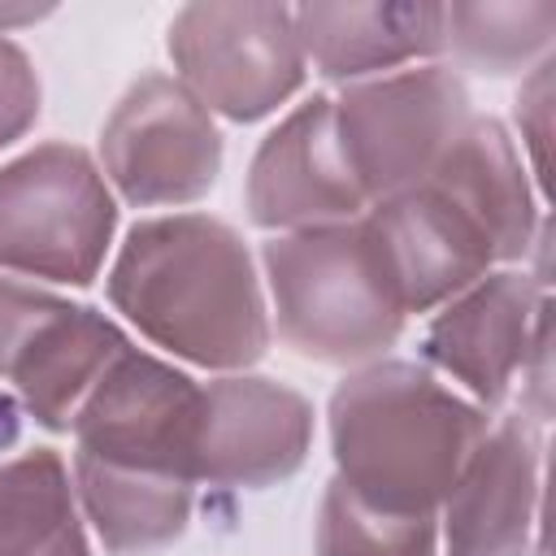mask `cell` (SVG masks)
<instances>
[{"instance_id":"6da1fadb","label":"cell","mask_w":556,"mask_h":556,"mask_svg":"<svg viewBox=\"0 0 556 556\" xmlns=\"http://www.w3.org/2000/svg\"><path fill=\"white\" fill-rule=\"evenodd\" d=\"M200 382L126 348L74 413V495L113 556L169 547L195 504Z\"/></svg>"},{"instance_id":"7a4b0ae2","label":"cell","mask_w":556,"mask_h":556,"mask_svg":"<svg viewBox=\"0 0 556 556\" xmlns=\"http://www.w3.org/2000/svg\"><path fill=\"white\" fill-rule=\"evenodd\" d=\"M382 269L404 313H430L521 261L539 230L534 187L495 117H469L434 169L365 208Z\"/></svg>"},{"instance_id":"3957f363","label":"cell","mask_w":556,"mask_h":556,"mask_svg":"<svg viewBox=\"0 0 556 556\" xmlns=\"http://www.w3.org/2000/svg\"><path fill=\"white\" fill-rule=\"evenodd\" d=\"M109 300L143 339L204 369H248L269 348L252 252L208 213L135 222L109 269Z\"/></svg>"},{"instance_id":"277c9868","label":"cell","mask_w":556,"mask_h":556,"mask_svg":"<svg viewBox=\"0 0 556 556\" xmlns=\"http://www.w3.org/2000/svg\"><path fill=\"white\" fill-rule=\"evenodd\" d=\"M491 417L426 365L369 361L330 395L334 478L400 517H439Z\"/></svg>"},{"instance_id":"5b68a950","label":"cell","mask_w":556,"mask_h":556,"mask_svg":"<svg viewBox=\"0 0 556 556\" xmlns=\"http://www.w3.org/2000/svg\"><path fill=\"white\" fill-rule=\"evenodd\" d=\"M274 321L287 348L321 365L378 361L408 313L382 269L365 213L352 222L274 235L261 248Z\"/></svg>"},{"instance_id":"8992f818","label":"cell","mask_w":556,"mask_h":556,"mask_svg":"<svg viewBox=\"0 0 556 556\" xmlns=\"http://www.w3.org/2000/svg\"><path fill=\"white\" fill-rule=\"evenodd\" d=\"M113 230V191L83 148L39 143L0 165V269L87 287Z\"/></svg>"},{"instance_id":"52a82bcc","label":"cell","mask_w":556,"mask_h":556,"mask_svg":"<svg viewBox=\"0 0 556 556\" xmlns=\"http://www.w3.org/2000/svg\"><path fill=\"white\" fill-rule=\"evenodd\" d=\"M469 117V91L452 65L348 83L334 100V135L365 204L421 182Z\"/></svg>"},{"instance_id":"ba28073f","label":"cell","mask_w":556,"mask_h":556,"mask_svg":"<svg viewBox=\"0 0 556 556\" xmlns=\"http://www.w3.org/2000/svg\"><path fill=\"white\" fill-rule=\"evenodd\" d=\"M178 83L230 122H256L304 83V48L287 4H187L169 22Z\"/></svg>"},{"instance_id":"9c48e42d","label":"cell","mask_w":556,"mask_h":556,"mask_svg":"<svg viewBox=\"0 0 556 556\" xmlns=\"http://www.w3.org/2000/svg\"><path fill=\"white\" fill-rule=\"evenodd\" d=\"M100 161L135 208L191 204L222 174V130L174 74L152 70L113 104L100 130Z\"/></svg>"},{"instance_id":"30bf717a","label":"cell","mask_w":556,"mask_h":556,"mask_svg":"<svg viewBox=\"0 0 556 556\" xmlns=\"http://www.w3.org/2000/svg\"><path fill=\"white\" fill-rule=\"evenodd\" d=\"M313 447V404L265 374H226L200 387L195 482L274 486L291 478Z\"/></svg>"},{"instance_id":"8fae6325","label":"cell","mask_w":556,"mask_h":556,"mask_svg":"<svg viewBox=\"0 0 556 556\" xmlns=\"http://www.w3.org/2000/svg\"><path fill=\"white\" fill-rule=\"evenodd\" d=\"M543 486V434L526 413L486 426L456 473L439 521L443 556H530Z\"/></svg>"},{"instance_id":"7c38bea8","label":"cell","mask_w":556,"mask_h":556,"mask_svg":"<svg viewBox=\"0 0 556 556\" xmlns=\"http://www.w3.org/2000/svg\"><path fill=\"white\" fill-rule=\"evenodd\" d=\"M369 204L348 169L334 135V100L295 104L256 148L248 165V217L265 230H308L352 222Z\"/></svg>"},{"instance_id":"4fadbf2b","label":"cell","mask_w":556,"mask_h":556,"mask_svg":"<svg viewBox=\"0 0 556 556\" xmlns=\"http://www.w3.org/2000/svg\"><path fill=\"white\" fill-rule=\"evenodd\" d=\"M543 308L547 291L539 278L517 269H491L486 278L439 304L426 326L421 352L430 365L465 382L478 408H495L526 365Z\"/></svg>"},{"instance_id":"5bb4252c","label":"cell","mask_w":556,"mask_h":556,"mask_svg":"<svg viewBox=\"0 0 556 556\" xmlns=\"http://www.w3.org/2000/svg\"><path fill=\"white\" fill-rule=\"evenodd\" d=\"M304 61L330 83H365L382 70L443 52V4H300L291 9Z\"/></svg>"},{"instance_id":"9a60e30c","label":"cell","mask_w":556,"mask_h":556,"mask_svg":"<svg viewBox=\"0 0 556 556\" xmlns=\"http://www.w3.org/2000/svg\"><path fill=\"white\" fill-rule=\"evenodd\" d=\"M130 348L117 321L87 304L56 300V308L35 326L26 348L17 352L9 382L17 387L26 413L48 430H70L74 413L91 395V387L113 369V361Z\"/></svg>"},{"instance_id":"2e32d148","label":"cell","mask_w":556,"mask_h":556,"mask_svg":"<svg viewBox=\"0 0 556 556\" xmlns=\"http://www.w3.org/2000/svg\"><path fill=\"white\" fill-rule=\"evenodd\" d=\"M0 556H91L61 452L30 447L0 460Z\"/></svg>"},{"instance_id":"e0dca14e","label":"cell","mask_w":556,"mask_h":556,"mask_svg":"<svg viewBox=\"0 0 556 556\" xmlns=\"http://www.w3.org/2000/svg\"><path fill=\"white\" fill-rule=\"evenodd\" d=\"M556 35L552 0H482L443 4V52L478 74H526L547 61Z\"/></svg>"},{"instance_id":"ac0fdd59","label":"cell","mask_w":556,"mask_h":556,"mask_svg":"<svg viewBox=\"0 0 556 556\" xmlns=\"http://www.w3.org/2000/svg\"><path fill=\"white\" fill-rule=\"evenodd\" d=\"M317 556H439V517H400L326 482L313 530Z\"/></svg>"},{"instance_id":"d6986e66","label":"cell","mask_w":556,"mask_h":556,"mask_svg":"<svg viewBox=\"0 0 556 556\" xmlns=\"http://www.w3.org/2000/svg\"><path fill=\"white\" fill-rule=\"evenodd\" d=\"M39 74L30 65V56L0 35V152L9 143H17L35 122H39Z\"/></svg>"},{"instance_id":"ffe728a7","label":"cell","mask_w":556,"mask_h":556,"mask_svg":"<svg viewBox=\"0 0 556 556\" xmlns=\"http://www.w3.org/2000/svg\"><path fill=\"white\" fill-rule=\"evenodd\" d=\"M56 300L61 295H52L43 287H30V282H17V278L0 274V378H9L17 352L26 348L35 326L56 308Z\"/></svg>"},{"instance_id":"44dd1931","label":"cell","mask_w":556,"mask_h":556,"mask_svg":"<svg viewBox=\"0 0 556 556\" xmlns=\"http://www.w3.org/2000/svg\"><path fill=\"white\" fill-rule=\"evenodd\" d=\"M547 70H552V56L530 70V83L517 96V126H521V139H530L534 148L539 178H543V143H547Z\"/></svg>"},{"instance_id":"7402d4cb","label":"cell","mask_w":556,"mask_h":556,"mask_svg":"<svg viewBox=\"0 0 556 556\" xmlns=\"http://www.w3.org/2000/svg\"><path fill=\"white\" fill-rule=\"evenodd\" d=\"M52 4H0V35H9L13 26H26V22H39L48 17Z\"/></svg>"}]
</instances>
